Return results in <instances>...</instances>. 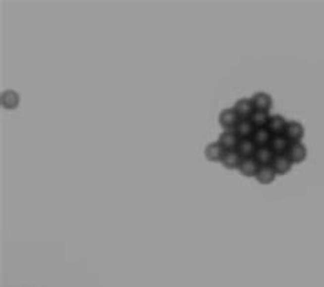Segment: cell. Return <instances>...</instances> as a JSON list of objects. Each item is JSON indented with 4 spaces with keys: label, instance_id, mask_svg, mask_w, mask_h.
<instances>
[{
    "label": "cell",
    "instance_id": "6da1fadb",
    "mask_svg": "<svg viewBox=\"0 0 324 287\" xmlns=\"http://www.w3.org/2000/svg\"><path fill=\"white\" fill-rule=\"evenodd\" d=\"M238 114L235 112L234 108H224L219 114V125L224 129V130H234L237 123L239 122Z\"/></svg>",
    "mask_w": 324,
    "mask_h": 287
},
{
    "label": "cell",
    "instance_id": "7a4b0ae2",
    "mask_svg": "<svg viewBox=\"0 0 324 287\" xmlns=\"http://www.w3.org/2000/svg\"><path fill=\"white\" fill-rule=\"evenodd\" d=\"M284 136L290 143H300L304 137V126L300 122L289 121L284 129Z\"/></svg>",
    "mask_w": 324,
    "mask_h": 287
},
{
    "label": "cell",
    "instance_id": "3957f363",
    "mask_svg": "<svg viewBox=\"0 0 324 287\" xmlns=\"http://www.w3.org/2000/svg\"><path fill=\"white\" fill-rule=\"evenodd\" d=\"M224 153H226V150L217 141L210 143L204 149V155L207 157V160L212 161V163H220Z\"/></svg>",
    "mask_w": 324,
    "mask_h": 287
},
{
    "label": "cell",
    "instance_id": "277c9868",
    "mask_svg": "<svg viewBox=\"0 0 324 287\" xmlns=\"http://www.w3.org/2000/svg\"><path fill=\"white\" fill-rule=\"evenodd\" d=\"M307 153V146H305L301 141H300V143H290L289 149L286 152L287 157H289L293 163H301V161L305 160Z\"/></svg>",
    "mask_w": 324,
    "mask_h": 287
},
{
    "label": "cell",
    "instance_id": "5b68a950",
    "mask_svg": "<svg viewBox=\"0 0 324 287\" xmlns=\"http://www.w3.org/2000/svg\"><path fill=\"white\" fill-rule=\"evenodd\" d=\"M241 138L237 136V133L234 130H224V132L219 136L217 143L222 145L224 150H235L238 146V143Z\"/></svg>",
    "mask_w": 324,
    "mask_h": 287
},
{
    "label": "cell",
    "instance_id": "8992f818",
    "mask_svg": "<svg viewBox=\"0 0 324 287\" xmlns=\"http://www.w3.org/2000/svg\"><path fill=\"white\" fill-rule=\"evenodd\" d=\"M271 166H272L273 171L276 172V175H284L291 170L293 161L287 157L286 153L284 155H275Z\"/></svg>",
    "mask_w": 324,
    "mask_h": 287
},
{
    "label": "cell",
    "instance_id": "52a82bcc",
    "mask_svg": "<svg viewBox=\"0 0 324 287\" xmlns=\"http://www.w3.org/2000/svg\"><path fill=\"white\" fill-rule=\"evenodd\" d=\"M252 104H253V107L255 109H259V111H266L268 112L271 107H272V98L271 96L266 92H257L255 93L252 97Z\"/></svg>",
    "mask_w": 324,
    "mask_h": 287
},
{
    "label": "cell",
    "instance_id": "ba28073f",
    "mask_svg": "<svg viewBox=\"0 0 324 287\" xmlns=\"http://www.w3.org/2000/svg\"><path fill=\"white\" fill-rule=\"evenodd\" d=\"M233 108L235 109V112L238 114L241 119H249L250 115L253 114V111H255V107H253V104H252V100L248 97H242L237 100Z\"/></svg>",
    "mask_w": 324,
    "mask_h": 287
},
{
    "label": "cell",
    "instance_id": "9c48e42d",
    "mask_svg": "<svg viewBox=\"0 0 324 287\" xmlns=\"http://www.w3.org/2000/svg\"><path fill=\"white\" fill-rule=\"evenodd\" d=\"M257 145L252 138H241L237 146V152L242 159H248V157H253L256 153Z\"/></svg>",
    "mask_w": 324,
    "mask_h": 287
},
{
    "label": "cell",
    "instance_id": "30bf717a",
    "mask_svg": "<svg viewBox=\"0 0 324 287\" xmlns=\"http://www.w3.org/2000/svg\"><path fill=\"white\" fill-rule=\"evenodd\" d=\"M289 145H290V141L286 138L284 134L272 136L271 141H270V148L272 149L275 155H284L289 149Z\"/></svg>",
    "mask_w": 324,
    "mask_h": 287
},
{
    "label": "cell",
    "instance_id": "8fae6325",
    "mask_svg": "<svg viewBox=\"0 0 324 287\" xmlns=\"http://www.w3.org/2000/svg\"><path fill=\"white\" fill-rule=\"evenodd\" d=\"M286 125H287V121L284 119L282 115H271L266 127L272 136H276V134H283Z\"/></svg>",
    "mask_w": 324,
    "mask_h": 287
},
{
    "label": "cell",
    "instance_id": "7c38bea8",
    "mask_svg": "<svg viewBox=\"0 0 324 287\" xmlns=\"http://www.w3.org/2000/svg\"><path fill=\"white\" fill-rule=\"evenodd\" d=\"M259 163L255 160V157H248V159H242L241 164H239L238 170L239 172L248 177V178H255L256 177L257 171H259Z\"/></svg>",
    "mask_w": 324,
    "mask_h": 287
},
{
    "label": "cell",
    "instance_id": "4fadbf2b",
    "mask_svg": "<svg viewBox=\"0 0 324 287\" xmlns=\"http://www.w3.org/2000/svg\"><path fill=\"white\" fill-rule=\"evenodd\" d=\"M273 156L275 153L270 148V145H266V146H257L256 153L253 157L259 163V166H270L272 163Z\"/></svg>",
    "mask_w": 324,
    "mask_h": 287
},
{
    "label": "cell",
    "instance_id": "5bb4252c",
    "mask_svg": "<svg viewBox=\"0 0 324 287\" xmlns=\"http://www.w3.org/2000/svg\"><path fill=\"white\" fill-rule=\"evenodd\" d=\"M256 181L262 185H270L272 184L275 178H276V172L273 171L272 166H260L259 171L256 174Z\"/></svg>",
    "mask_w": 324,
    "mask_h": 287
},
{
    "label": "cell",
    "instance_id": "9a60e30c",
    "mask_svg": "<svg viewBox=\"0 0 324 287\" xmlns=\"http://www.w3.org/2000/svg\"><path fill=\"white\" fill-rule=\"evenodd\" d=\"M255 130H256V127L253 126V123L249 119H239L237 126L234 129V132L237 133L239 138H252Z\"/></svg>",
    "mask_w": 324,
    "mask_h": 287
},
{
    "label": "cell",
    "instance_id": "2e32d148",
    "mask_svg": "<svg viewBox=\"0 0 324 287\" xmlns=\"http://www.w3.org/2000/svg\"><path fill=\"white\" fill-rule=\"evenodd\" d=\"M0 103L6 109L17 108L19 104V95L15 91H4L0 96Z\"/></svg>",
    "mask_w": 324,
    "mask_h": 287
},
{
    "label": "cell",
    "instance_id": "e0dca14e",
    "mask_svg": "<svg viewBox=\"0 0 324 287\" xmlns=\"http://www.w3.org/2000/svg\"><path fill=\"white\" fill-rule=\"evenodd\" d=\"M242 161V157L238 155L237 150H226V153L223 156L222 163L223 167H226L228 170H237Z\"/></svg>",
    "mask_w": 324,
    "mask_h": 287
},
{
    "label": "cell",
    "instance_id": "ac0fdd59",
    "mask_svg": "<svg viewBox=\"0 0 324 287\" xmlns=\"http://www.w3.org/2000/svg\"><path fill=\"white\" fill-rule=\"evenodd\" d=\"M272 138V134L268 132L267 127H257L253 136H252V140L255 141L257 146H266V145H270V141Z\"/></svg>",
    "mask_w": 324,
    "mask_h": 287
},
{
    "label": "cell",
    "instance_id": "d6986e66",
    "mask_svg": "<svg viewBox=\"0 0 324 287\" xmlns=\"http://www.w3.org/2000/svg\"><path fill=\"white\" fill-rule=\"evenodd\" d=\"M270 112H266V111H259V109H255L253 114L250 115L249 121L253 123V126L256 127H266L267 126L268 121H270Z\"/></svg>",
    "mask_w": 324,
    "mask_h": 287
}]
</instances>
